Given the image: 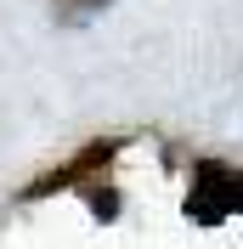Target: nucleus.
Listing matches in <instances>:
<instances>
[{"instance_id":"obj_2","label":"nucleus","mask_w":243,"mask_h":249,"mask_svg":"<svg viewBox=\"0 0 243 249\" xmlns=\"http://www.w3.org/2000/svg\"><path fill=\"white\" fill-rule=\"evenodd\" d=\"M91 210H96L102 221H113V210H119V193H96V198H91Z\"/></svg>"},{"instance_id":"obj_1","label":"nucleus","mask_w":243,"mask_h":249,"mask_svg":"<svg viewBox=\"0 0 243 249\" xmlns=\"http://www.w3.org/2000/svg\"><path fill=\"white\" fill-rule=\"evenodd\" d=\"M232 210H243V181L226 170V164H215V159H204L192 176V198H187V215L204 221V227H215V221H226Z\"/></svg>"},{"instance_id":"obj_3","label":"nucleus","mask_w":243,"mask_h":249,"mask_svg":"<svg viewBox=\"0 0 243 249\" xmlns=\"http://www.w3.org/2000/svg\"><path fill=\"white\" fill-rule=\"evenodd\" d=\"M91 6H102V0H91Z\"/></svg>"}]
</instances>
